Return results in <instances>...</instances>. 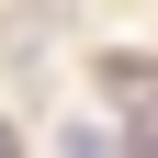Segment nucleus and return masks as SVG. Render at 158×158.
Segmentation results:
<instances>
[{
  "instance_id": "f257e3e1",
  "label": "nucleus",
  "mask_w": 158,
  "mask_h": 158,
  "mask_svg": "<svg viewBox=\"0 0 158 158\" xmlns=\"http://www.w3.org/2000/svg\"><path fill=\"white\" fill-rule=\"evenodd\" d=\"M68 158H113V135L102 124H68Z\"/></svg>"
}]
</instances>
